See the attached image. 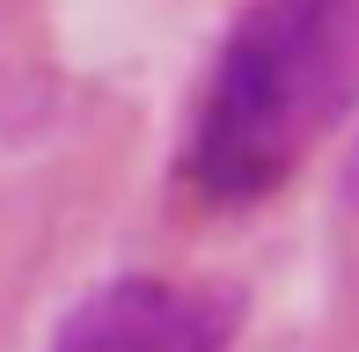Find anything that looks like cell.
<instances>
[{"label":"cell","mask_w":359,"mask_h":352,"mask_svg":"<svg viewBox=\"0 0 359 352\" xmlns=\"http://www.w3.org/2000/svg\"><path fill=\"white\" fill-rule=\"evenodd\" d=\"M359 95V0H250L191 125V176L213 205L271 198Z\"/></svg>","instance_id":"6da1fadb"},{"label":"cell","mask_w":359,"mask_h":352,"mask_svg":"<svg viewBox=\"0 0 359 352\" xmlns=\"http://www.w3.org/2000/svg\"><path fill=\"white\" fill-rule=\"evenodd\" d=\"M242 330V294L205 279L125 271L67 309L44 352H227Z\"/></svg>","instance_id":"7a4b0ae2"}]
</instances>
